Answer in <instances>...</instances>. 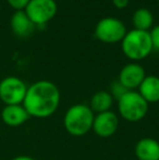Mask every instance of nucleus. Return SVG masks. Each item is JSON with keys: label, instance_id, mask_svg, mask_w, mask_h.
Instances as JSON below:
<instances>
[{"label": "nucleus", "instance_id": "nucleus-7", "mask_svg": "<svg viewBox=\"0 0 159 160\" xmlns=\"http://www.w3.org/2000/svg\"><path fill=\"white\" fill-rule=\"evenodd\" d=\"M27 86L21 78L8 76L0 82V99L8 105H22L25 98Z\"/></svg>", "mask_w": 159, "mask_h": 160}, {"label": "nucleus", "instance_id": "nucleus-6", "mask_svg": "<svg viewBox=\"0 0 159 160\" xmlns=\"http://www.w3.org/2000/svg\"><path fill=\"white\" fill-rule=\"evenodd\" d=\"M24 11L34 25H44L56 17L58 6L55 0H30Z\"/></svg>", "mask_w": 159, "mask_h": 160}, {"label": "nucleus", "instance_id": "nucleus-2", "mask_svg": "<svg viewBox=\"0 0 159 160\" xmlns=\"http://www.w3.org/2000/svg\"><path fill=\"white\" fill-rule=\"evenodd\" d=\"M94 117L95 113L89 106L77 103L67 110L63 117V127L72 136H84L92 131Z\"/></svg>", "mask_w": 159, "mask_h": 160}, {"label": "nucleus", "instance_id": "nucleus-17", "mask_svg": "<svg viewBox=\"0 0 159 160\" xmlns=\"http://www.w3.org/2000/svg\"><path fill=\"white\" fill-rule=\"evenodd\" d=\"M151 34V39L152 44H153V48L159 51V25H156L152 28V31L149 32Z\"/></svg>", "mask_w": 159, "mask_h": 160}, {"label": "nucleus", "instance_id": "nucleus-1", "mask_svg": "<svg viewBox=\"0 0 159 160\" xmlns=\"http://www.w3.org/2000/svg\"><path fill=\"white\" fill-rule=\"evenodd\" d=\"M23 107L30 117L46 119L52 116L60 105V91L50 81H37L27 87Z\"/></svg>", "mask_w": 159, "mask_h": 160}, {"label": "nucleus", "instance_id": "nucleus-3", "mask_svg": "<svg viewBox=\"0 0 159 160\" xmlns=\"http://www.w3.org/2000/svg\"><path fill=\"white\" fill-rule=\"evenodd\" d=\"M121 49L125 57L133 62L145 59L151 55L154 49L151 34L146 31L135 28L129 31L121 40Z\"/></svg>", "mask_w": 159, "mask_h": 160}, {"label": "nucleus", "instance_id": "nucleus-18", "mask_svg": "<svg viewBox=\"0 0 159 160\" xmlns=\"http://www.w3.org/2000/svg\"><path fill=\"white\" fill-rule=\"evenodd\" d=\"M7 1H8V3L13 9H15L17 11H20V10H24L26 8L30 0H7Z\"/></svg>", "mask_w": 159, "mask_h": 160}, {"label": "nucleus", "instance_id": "nucleus-8", "mask_svg": "<svg viewBox=\"0 0 159 160\" xmlns=\"http://www.w3.org/2000/svg\"><path fill=\"white\" fill-rule=\"evenodd\" d=\"M118 128H119V117L110 110L95 114L92 131H94L97 136L107 138L115 135Z\"/></svg>", "mask_w": 159, "mask_h": 160}, {"label": "nucleus", "instance_id": "nucleus-5", "mask_svg": "<svg viewBox=\"0 0 159 160\" xmlns=\"http://www.w3.org/2000/svg\"><path fill=\"white\" fill-rule=\"evenodd\" d=\"M127 32L125 24L121 20L112 17L99 20L95 26V36L105 44L121 42Z\"/></svg>", "mask_w": 159, "mask_h": 160}, {"label": "nucleus", "instance_id": "nucleus-4", "mask_svg": "<svg viewBox=\"0 0 159 160\" xmlns=\"http://www.w3.org/2000/svg\"><path fill=\"white\" fill-rule=\"evenodd\" d=\"M118 101V112L127 122H138L146 117L149 103L136 91H127Z\"/></svg>", "mask_w": 159, "mask_h": 160}, {"label": "nucleus", "instance_id": "nucleus-10", "mask_svg": "<svg viewBox=\"0 0 159 160\" xmlns=\"http://www.w3.org/2000/svg\"><path fill=\"white\" fill-rule=\"evenodd\" d=\"M1 118L9 127H20L31 118L23 105H8L2 109Z\"/></svg>", "mask_w": 159, "mask_h": 160}, {"label": "nucleus", "instance_id": "nucleus-9", "mask_svg": "<svg viewBox=\"0 0 159 160\" xmlns=\"http://www.w3.org/2000/svg\"><path fill=\"white\" fill-rule=\"evenodd\" d=\"M145 76L146 73L144 68L137 62H131L121 69L118 81L127 91H135L138 88Z\"/></svg>", "mask_w": 159, "mask_h": 160}, {"label": "nucleus", "instance_id": "nucleus-13", "mask_svg": "<svg viewBox=\"0 0 159 160\" xmlns=\"http://www.w3.org/2000/svg\"><path fill=\"white\" fill-rule=\"evenodd\" d=\"M138 93L148 103L159 101V78L156 75H146L138 86Z\"/></svg>", "mask_w": 159, "mask_h": 160}, {"label": "nucleus", "instance_id": "nucleus-11", "mask_svg": "<svg viewBox=\"0 0 159 160\" xmlns=\"http://www.w3.org/2000/svg\"><path fill=\"white\" fill-rule=\"evenodd\" d=\"M134 154L138 160H159V142L152 137L141 138L136 143Z\"/></svg>", "mask_w": 159, "mask_h": 160}, {"label": "nucleus", "instance_id": "nucleus-15", "mask_svg": "<svg viewBox=\"0 0 159 160\" xmlns=\"http://www.w3.org/2000/svg\"><path fill=\"white\" fill-rule=\"evenodd\" d=\"M132 23L135 30L149 32L154 23V15L151 10L146 8H140L133 13Z\"/></svg>", "mask_w": 159, "mask_h": 160}, {"label": "nucleus", "instance_id": "nucleus-16", "mask_svg": "<svg viewBox=\"0 0 159 160\" xmlns=\"http://www.w3.org/2000/svg\"><path fill=\"white\" fill-rule=\"evenodd\" d=\"M111 91L109 92V93L111 94V96H112L113 99H116V100H119V99L124 95L125 93L127 92V89L125 88L124 86H123L122 84L119 82V81H115V82L111 84Z\"/></svg>", "mask_w": 159, "mask_h": 160}, {"label": "nucleus", "instance_id": "nucleus-20", "mask_svg": "<svg viewBox=\"0 0 159 160\" xmlns=\"http://www.w3.org/2000/svg\"><path fill=\"white\" fill-rule=\"evenodd\" d=\"M12 160H37L33 157H30V156H17V157H14Z\"/></svg>", "mask_w": 159, "mask_h": 160}, {"label": "nucleus", "instance_id": "nucleus-12", "mask_svg": "<svg viewBox=\"0 0 159 160\" xmlns=\"http://www.w3.org/2000/svg\"><path fill=\"white\" fill-rule=\"evenodd\" d=\"M34 23L30 20L24 10L15 11L11 18V28L20 37H26L34 31Z\"/></svg>", "mask_w": 159, "mask_h": 160}, {"label": "nucleus", "instance_id": "nucleus-19", "mask_svg": "<svg viewBox=\"0 0 159 160\" xmlns=\"http://www.w3.org/2000/svg\"><path fill=\"white\" fill-rule=\"evenodd\" d=\"M129 2L130 0H112V4L115 6V8L119 9V10L127 8L129 6Z\"/></svg>", "mask_w": 159, "mask_h": 160}, {"label": "nucleus", "instance_id": "nucleus-14", "mask_svg": "<svg viewBox=\"0 0 159 160\" xmlns=\"http://www.w3.org/2000/svg\"><path fill=\"white\" fill-rule=\"evenodd\" d=\"M113 100L111 94L107 91H99L95 93L89 101V108L93 110L94 113H102V112L110 111L113 105Z\"/></svg>", "mask_w": 159, "mask_h": 160}]
</instances>
